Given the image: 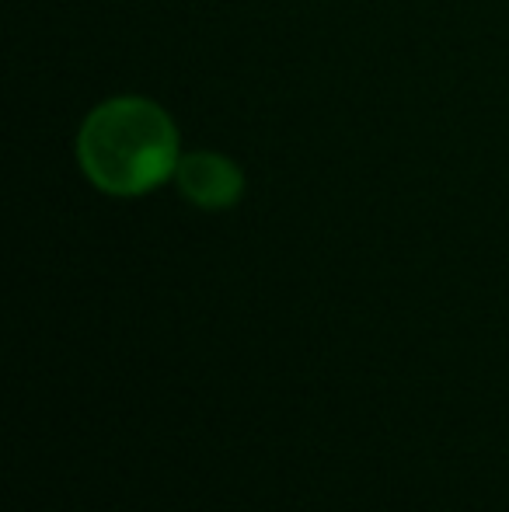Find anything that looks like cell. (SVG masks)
Returning a JSON list of instances; mask_svg holds the SVG:
<instances>
[{"label":"cell","instance_id":"1","mask_svg":"<svg viewBox=\"0 0 509 512\" xmlns=\"http://www.w3.org/2000/svg\"><path fill=\"white\" fill-rule=\"evenodd\" d=\"M77 157L91 182L112 196H140L178 168V133L147 98H112L88 115Z\"/></svg>","mask_w":509,"mask_h":512},{"label":"cell","instance_id":"2","mask_svg":"<svg viewBox=\"0 0 509 512\" xmlns=\"http://www.w3.org/2000/svg\"><path fill=\"white\" fill-rule=\"evenodd\" d=\"M178 189L189 203L203 209H224L234 206L245 189V178H241L238 164L227 161L220 154H189L178 161L175 168Z\"/></svg>","mask_w":509,"mask_h":512}]
</instances>
